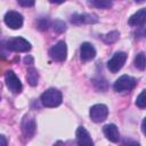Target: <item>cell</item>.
I'll return each instance as SVG.
<instances>
[{
  "label": "cell",
  "mask_w": 146,
  "mask_h": 146,
  "mask_svg": "<svg viewBox=\"0 0 146 146\" xmlns=\"http://www.w3.org/2000/svg\"><path fill=\"white\" fill-rule=\"evenodd\" d=\"M35 128H36V124H35L34 117L32 115H30V114L25 115L23 121H22V132H23V136L26 139H31L34 136Z\"/></svg>",
  "instance_id": "9"
},
{
  "label": "cell",
  "mask_w": 146,
  "mask_h": 146,
  "mask_svg": "<svg viewBox=\"0 0 146 146\" xmlns=\"http://www.w3.org/2000/svg\"><path fill=\"white\" fill-rule=\"evenodd\" d=\"M141 131L144 135H146V117H144V120L141 122Z\"/></svg>",
  "instance_id": "26"
},
{
  "label": "cell",
  "mask_w": 146,
  "mask_h": 146,
  "mask_svg": "<svg viewBox=\"0 0 146 146\" xmlns=\"http://www.w3.org/2000/svg\"><path fill=\"white\" fill-rule=\"evenodd\" d=\"M96 56V49L89 42H83L80 47V58L82 62H88L94 59Z\"/></svg>",
  "instance_id": "12"
},
{
  "label": "cell",
  "mask_w": 146,
  "mask_h": 146,
  "mask_svg": "<svg viewBox=\"0 0 146 146\" xmlns=\"http://www.w3.org/2000/svg\"><path fill=\"white\" fill-rule=\"evenodd\" d=\"M5 81H6V84L8 87V89L14 92V94H19L23 89V86H22V82L21 80L17 78V75L15 74L14 71H7L6 74H5Z\"/></svg>",
  "instance_id": "7"
},
{
  "label": "cell",
  "mask_w": 146,
  "mask_h": 146,
  "mask_svg": "<svg viewBox=\"0 0 146 146\" xmlns=\"http://www.w3.org/2000/svg\"><path fill=\"white\" fill-rule=\"evenodd\" d=\"M127 54L123 52V51H119V52H115L113 55V57L107 62V68L110 70V72L112 73H116L119 72L122 66L124 65L125 60H127Z\"/></svg>",
  "instance_id": "6"
},
{
  "label": "cell",
  "mask_w": 146,
  "mask_h": 146,
  "mask_svg": "<svg viewBox=\"0 0 146 146\" xmlns=\"http://www.w3.org/2000/svg\"><path fill=\"white\" fill-rule=\"evenodd\" d=\"M3 21L6 23V25L13 30H17V29H21L22 25H23V16L22 14L17 13V11H8L6 13L5 17H3Z\"/></svg>",
  "instance_id": "8"
},
{
  "label": "cell",
  "mask_w": 146,
  "mask_h": 146,
  "mask_svg": "<svg viewBox=\"0 0 146 146\" xmlns=\"http://www.w3.org/2000/svg\"><path fill=\"white\" fill-rule=\"evenodd\" d=\"M130 26H143L146 24V8H141L137 10L133 15L130 16L128 21Z\"/></svg>",
  "instance_id": "13"
},
{
  "label": "cell",
  "mask_w": 146,
  "mask_h": 146,
  "mask_svg": "<svg viewBox=\"0 0 146 146\" xmlns=\"http://www.w3.org/2000/svg\"><path fill=\"white\" fill-rule=\"evenodd\" d=\"M119 35L120 34H119L117 31H112V32H110L107 34L102 35V39L104 40L105 43H113V42H115L119 39Z\"/></svg>",
  "instance_id": "17"
},
{
  "label": "cell",
  "mask_w": 146,
  "mask_h": 146,
  "mask_svg": "<svg viewBox=\"0 0 146 146\" xmlns=\"http://www.w3.org/2000/svg\"><path fill=\"white\" fill-rule=\"evenodd\" d=\"M136 105L139 108H146V89L143 90L136 98Z\"/></svg>",
  "instance_id": "19"
},
{
  "label": "cell",
  "mask_w": 146,
  "mask_h": 146,
  "mask_svg": "<svg viewBox=\"0 0 146 146\" xmlns=\"http://www.w3.org/2000/svg\"><path fill=\"white\" fill-rule=\"evenodd\" d=\"M0 140H1V146H7V140L5 136H0Z\"/></svg>",
  "instance_id": "27"
},
{
  "label": "cell",
  "mask_w": 146,
  "mask_h": 146,
  "mask_svg": "<svg viewBox=\"0 0 146 146\" xmlns=\"http://www.w3.org/2000/svg\"><path fill=\"white\" fill-rule=\"evenodd\" d=\"M133 65L136 68L144 71L146 68V55L145 52H139L136 55L135 59H133Z\"/></svg>",
  "instance_id": "16"
},
{
  "label": "cell",
  "mask_w": 146,
  "mask_h": 146,
  "mask_svg": "<svg viewBox=\"0 0 146 146\" xmlns=\"http://www.w3.org/2000/svg\"><path fill=\"white\" fill-rule=\"evenodd\" d=\"M6 47L8 50L11 51H17V52H26L31 49V43L25 40L24 38L21 36H16V38H11L9 40L6 41Z\"/></svg>",
  "instance_id": "2"
},
{
  "label": "cell",
  "mask_w": 146,
  "mask_h": 146,
  "mask_svg": "<svg viewBox=\"0 0 146 146\" xmlns=\"http://www.w3.org/2000/svg\"><path fill=\"white\" fill-rule=\"evenodd\" d=\"M24 62L27 64V63H31V64H33V59H32V57H25V59H24Z\"/></svg>",
  "instance_id": "28"
},
{
  "label": "cell",
  "mask_w": 146,
  "mask_h": 146,
  "mask_svg": "<svg viewBox=\"0 0 146 146\" xmlns=\"http://www.w3.org/2000/svg\"><path fill=\"white\" fill-rule=\"evenodd\" d=\"M54 146H74V143H73V140H66V141L58 140V141H56V144Z\"/></svg>",
  "instance_id": "23"
},
{
  "label": "cell",
  "mask_w": 146,
  "mask_h": 146,
  "mask_svg": "<svg viewBox=\"0 0 146 146\" xmlns=\"http://www.w3.org/2000/svg\"><path fill=\"white\" fill-rule=\"evenodd\" d=\"M40 100L44 107H57L58 105L62 104L63 96L62 92L55 88H50L42 92Z\"/></svg>",
  "instance_id": "1"
},
{
  "label": "cell",
  "mask_w": 146,
  "mask_h": 146,
  "mask_svg": "<svg viewBox=\"0 0 146 146\" xmlns=\"http://www.w3.org/2000/svg\"><path fill=\"white\" fill-rule=\"evenodd\" d=\"M49 26H50V21L47 17H40L36 21V27L40 31H47Z\"/></svg>",
  "instance_id": "18"
},
{
  "label": "cell",
  "mask_w": 146,
  "mask_h": 146,
  "mask_svg": "<svg viewBox=\"0 0 146 146\" xmlns=\"http://www.w3.org/2000/svg\"><path fill=\"white\" fill-rule=\"evenodd\" d=\"M18 3L21 6H24V7H32L34 6V1H23V0H18Z\"/></svg>",
  "instance_id": "25"
},
{
  "label": "cell",
  "mask_w": 146,
  "mask_h": 146,
  "mask_svg": "<svg viewBox=\"0 0 146 146\" xmlns=\"http://www.w3.org/2000/svg\"><path fill=\"white\" fill-rule=\"evenodd\" d=\"M89 115L94 122H96V123L103 122L106 120V117L108 115V108L104 104H96L90 107Z\"/></svg>",
  "instance_id": "5"
},
{
  "label": "cell",
  "mask_w": 146,
  "mask_h": 146,
  "mask_svg": "<svg viewBox=\"0 0 146 146\" xmlns=\"http://www.w3.org/2000/svg\"><path fill=\"white\" fill-rule=\"evenodd\" d=\"M123 146H140V145H139V143H137L136 140H132V139H124Z\"/></svg>",
  "instance_id": "24"
},
{
  "label": "cell",
  "mask_w": 146,
  "mask_h": 146,
  "mask_svg": "<svg viewBox=\"0 0 146 146\" xmlns=\"http://www.w3.org/2000/svg\"><path fill=\"white\" fill-rule=\"evenodd\" d=\"M98 22V17L94 14H73L71 16V23L74 25L95 24Z\"/></svg>",
  "instance_id": "10"
},
{
  "label": "cell",
  "mask_w": 146,
  "mask_h": 146,
  "mask_svg": "<svg viewBox=\"0 0 146 146\" xmlns=\"http://www.w3.org/2000/svg\"><path fill=\"white\" fill-rule=\"evenodd\" d=\"M136 79L130 75H121L115 82H114V90L116 92H124L130 91L136 87Z\"/></svg>",
  "instance_id": "3"
},
{
  "label": "cell",
  "mask_w": 146,
  "mask_h": 146,
  "mask_svg": "<svg viewBox=\"0 0 146 146\" xmlns=\"http://www.w3.org/2000/svg\"><path fill=\"white\" fill-rule=\"evenodd\" d=\"M103 131H104V135L105 137L111 140L112 143H117L120 140V132L117 130V127L113 123H110V124H106L104 128H103Z\"/></svg>",
  "instance_id": "14"
},
{
  "label": "cell",
  "mask_w": 146,
  "mask_h": 146,
  "mask_svg": "<svg viewBox=\"0 0 146 146\" xmlns=\"http://www.w3.org/2000/svg\"><path fill=\"white\" fill-rule=\"evenodd\" d=\"M54 30H55L57 33H62V32H64V31L66 30V25H65V23H64L63 21L57 19V21L54 22Z\"/></svg>",
  "instance_id": "21"
},
{
  "label": "cell",
  "mask_w": 146,
  "mask_h": 146,
  "mask_svg": "<svg viewBox=\"0 0 146 146\" xmlns=\"http://www.w3.org/2000/svg\"><path fill=\"white\" fill-rule=\"evenodd\" d=\"M88 3L90 6H92V7L102 8V9H107V8H110L112 6L111 1H105V0H103V1H89Z\"/></svg>",
  "instance_id": "20"
},
{
  "label": "cell",
  "mask_w": 146,
  "mask_h": 146,
  "mask_svg": "<svg viewBox=\"0 0 146 146\" xmlns=\"http://www.w3.org/2000/svg\"><path fill=\"white\" fill-rule=\"evenodd\" d=\"M135 35H136V39H140V38L146 36V29H144V27H137V31L135 32Z\"/></svg>",
  "instance_id": "22"
},
{
  "label": "cell",
  "mask_w": 146,
  "mask_h": 146,
  "mask_svg": "<svg viewBox=\"0 0 146 146\" xmlns=\"http://www.w3.org/2000/svg\"><path fill=\"white\" fill-rule=\"evenodd\" d=\"M76 145L78 146H94V141L89 135V132L83 128L79 127L76 129Z\"/></svg>",
  "instance_id": "11"
},
{
  "label": "cell",
  "mask_w": 146,
  "mask_h": 146,
  "mask_svg": "<svg viewBox=\"0 0 146 146\" xmlns=\"http://www.w3.org/2000/svg\"><path fill=\"white\" fill-rule=\"evenodd\" d=\"M49 57L56 62H64L66 59V55H67V47L66 43L64 41H59L57 42L55 46H52L49 51Z\"/></svg>",
  "instance_id": "4"
},
{
  "label": "cell",
  "mask_w": 146,
  "mask_h": 146,
  "mask_svg": "<svg viewBox=\"0 0 146 146\" xmlns=\"http://www.w3.org/2000/svg\"><path fill=\"white\" fill-rule=\"evenodd\" d=\"M26 80L29 82L30 86L34 87L38 84V81H39V73L38 71L34 68V67H30L27 70V74H26Z\"/></svg>",
  "instance_id": "15"
}]
</instances>
